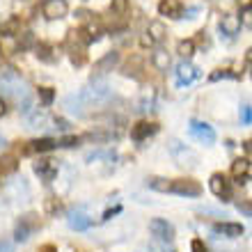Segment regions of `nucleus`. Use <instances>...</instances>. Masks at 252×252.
Here are the masks:
<instances>
[{
	"label": "nucleus",
	"mask_w": 252,
	"mask_h": 252,
	"mask_svg": "<svg viewBox=\"0 0 252 252\" xmlns=\"http://www.w3.org/2000/svg\"><path fill=\"white\" fill-rule=\"evenodd\" d=\"M170 62H172V58H170V53H167V51H163V48L154 51V55H152V64L156 66L158 71H167V69H170Z\"/></svg>",
	"instance_id": "18"
},
{
	"label": "nucleus",
	"mask_w": 252,
	"mask_h": 252,
	"mask_svg": "<svg viewBox=\"0 0 252 252\" xmlns=\"http://www.w3.org/2000/svg\"><path fill=\"white\" fill-rule=\"evenodd\" d=\"M147 34L154 39V44H156V41H163V37H165V26H163L160 21H152V23H149Z\"/></svg>",
	"instance_id": "21"
},
{
	"label": "nucleus",
	"mask_w": 252,
	"mask_h": 252,
	"mask_svg": "<svg viewBox=\"0 0 252 252\" xmlns=\"http://www.w3.org/2000/svg\"><path fill=\"white\" fill-rule=\"evenodd\" d=\"M55 99V92L51 90V87H39V101H41V106L48 108L51 103H53Z\"/></svg>",
	"instance_id": "27"
},
{
	"label": "nucleus",
	"mask_w": 252,
	"mask_h": 252,
	"mask_svg": "<svg viewBox=\"0 0 252 252\" xmlns=\"http://www.w3.org/2000/svg\"><path fill=\"white\" fill-rule=\"evenodd\" d=\"M120 211H122L120 206H115V209H110V211H106V216H103V220H110V218H113V216H117V213H120Z\"/></svg>",
	"instance_id": "40"
},
{
	"label": "nucleus",
	"mask_w": 252,
	"mask_h": 252,
	"mask_svg": "<svg viewBox=\"0 0 252 252\" xmlns=\"http://www.w3.org/2000/svg\"><path fill=\"white\" fill-rule=\"evenodd\" d=\"M246 149H248V152H252V140H248V142H246Z\"/></svg>",
	"instance_id": "44"
},
{
	"label": "nucleus",
	"mask_w": 252,
	"mask_h": 252,
	"mask_svg": "<svg viewBox=\"0 0 252 252\" xmlns=\"http://www.w3.org/2000/svg\"><path fill=\"white\" fill-rule=\"evenodd\" d=\"M87 16H90V12H87V9H78V12H76V19H80V21H85Z\"/></svg>",
	"instance_id": "41"
},
{
	"label": "nucleus",
	"mask_w": 252,
	"mask_h": 252,
	"mask_svg": "<svg viewBox=\"0 0 252 252\" xmlns=\"http://www.w3.org/2000/svg\"><path fill=\"white\" fill-rule=\"evenodd\" d=\"M190 135L204 145H213L216 142V131L213 126H209L206 122H199V120H192L190 122Z\"/></svg>",
	"instance_id": "3"
},
{
	"label": "nucleus",
	"mask_w": 252,
	"mask_h": 252,
	"mask_svg": "<svg viewBox=\"0 0 252 252\" xmlns=\"http://www.w3.org/2000/svg\"><path fill=\"white\" fill-rule=\"evenodd\" d=\"M236 206H239V211L248 213V216H250V218H252V202H248V199H246V202H239V204H236Z\"/></svg>",
	"instance_id": "36"
},
{
	"label": "nucleus",
	"mask_w": 252,
	"mask_h": 252,
	"mask_svg": "<svg viewBox=\"0 0 252 252\" xmlns=\"http://www.w3.org/2000/svg\"><path fill=\"white\" fill-rule=\"evenodd\" d=\"M163 252H174V250H170V248H165V250H163Z\"/></svg>",
	"instance_id": "45"
},
{
	"label": "nucleus",
	"mask_w": 252,
	"mask_h": 252,
	"mask_svg": "<svg viewBox=\"0 0 252 252\" xmlns=\"http://www.w3.org/2000/svg\"><path fill=\"white\" fill-rule=\"evenodd\" d=\"M177 53H179L184 60H188V58L195 53V41H190V39L179 41V46H177Z\"/></svg>",
	"instance_id": "23"
},
{
	"label": "nucleus",
	"mask_w": 252,
	"mask_h": 252,
	"mask_svg": "<svg viewBox=\"0 0 252 252\" xmlns=\"http://www.w3.org/2000/svg\"><path fill=\"white\" fill-rule=\"evenodd\" d=\"M117 64V53H108L106 58H101L99 62H96V71H113V66Z\"/></svg>",
	"instance_id": "22"
},
{
	"label": "nucleus",
	"mask_w": 252,
	"mask_h": 252,
	"mask_svg": "<svg viewBox=\"0 0 252 252\" xmlns=\"http://www.w3.org/2000/svg\"><path fill=\"white\" fill-rule=\"evenodd\" d=\"M149 232L158 241H165V243H170V241L174 239V227L163 218H154L152 222H149Z\"/></svg>",
	"instance_id": "6"
},
{
	"label": "nucleus",
	"mask_w": 252,
	"mask_h": 252,
	"mask_svg": "<svg viewBox=\"0 0 252 252\" xmlns=\"http://www.w3.org/2000/svg\"><path fill=\"white\" fill-rule=\"evenodd\" d=\"M232 174H234V179L239 181V184H246L248 179H252V160L236 158L232 163Z\"/></svg>",
	"instance_id": "11"
},
{
	"label": "nucleus",
	"mask_w": 252,
	"mask_h": 252,
	"mask_svg": "<svg viewBox=\"0 0 252 252\" xmlns=\"http://www.w3.org/2000/svg\"><path fill=\"white\" fill-rule=\"evenodd\" d=\"M209 188H211V192L216 197H220L222 202H229V184H227L225 174H211Z\"/></svg>",
	"instance_id": "10"
},
{
	"label": "nucleus",
	"mask_w": 252,
	"mask_h": 252,
	"mask_svg": "<svg viewBox=\"0 0 252 252\" xmlns=\"http://www.w3.org/2000/svg\"><path fill=\"white\" fill-rule=\"evenodd\" d=\"M197 78H199V69L195 64H190L188 60L181 62V64L177 66V71H174V83H177V87H188Z\"/></svg>",
	"instance_id": "2"
},
{
	"label": "nucleus",
	"mask_w": 252,
	"mask_h": 252,
	"mask_svg": "<svg viewBox=\"0 0 252 252\" xmlns=\"http://www.w3.org/2000/svg\"><path fill=\"white\" fill-rule=\"evenodd\" d=\"M0 252H14L12 243L9 241H0Z\"/></svg>",
	"instance_id": "39"
},
{
	"label": "nucleus",
	"mask_w": 252,
	"mask_h": 252,
	"mask_svg": "<svg viewBox=\"0 0 252 252\" xmlns=\"http://www.w3.org/2000/svg\"><path fill=\"white\" fill-rule=\"evenodd\" d=\"M154 106H156V92L154 90H145L142 92V96L138 99V113H149V110H154Z\"/></svg>",
	"instance_id": "17"
},
{
	"label": "nucleus",
	"mask_w": 252,
	"mask_h": 252,
	"mask_svg": "<svg viewBox=\"0 0 252 252\" xmlns=\"http://www.w3.org/2000/svg\"><path fill=\"white\" fill-rule=\"evenodd\" d=\"M0 170H2V172H14V170H16V156L5 154V156L0 158Z\"/></svg>",
	"instance_id": "26"
},
{
	"label": "nucleus",
	"mask_w": 252,
	"mask_h": 252,
	"mask_svg": "<svg viewBox=\"0 0 252 252\" xmlns=\"http://www.w3.org/2000/svg\"><path fill=\"white\" fill-rule=\"evenodd\" d=\"M222 78H239V73H236V71H229V69H218L216 73H211V76H209V80H211V83H216V80H222Z\"/></svg>",
	"instance_id": "28"
},
{
	"label": "nucleus",
	"mask_w": 252,
	"mask_h": 252,
	"mask_svg": "<svg viewBox=\"0 0 252 252\" xmlns=\"http://www.w3.org/2000/svg\"><path fill=\"white\" fill-rule=\"evenodd\" d=\"M7 113V103H5V101H2V99H0V117H2V115H5Z\"/></svg>",
	"instance_id": "43"
},
{
	"label": "nucleus",
	"mask_w": 252,
	"mask_h": 252,
	"mask_svg": "<svg viewBox=\"0 0 252 252\" xmlns=\"http://www.w3.org/2000/svg\"><path fill=\"white\" fill-rule=\"evenodd\" d=\"M140 46H142V48H152L154 46V39L149 37V34H142V37H140Z\"/></svg>",
	"instance_id": "37"
},
{
	"label": "nucleus",
	"mask_w": 252,
	"mask_h": 252,
	"mask_svg": "<svg viewBox=\"0 0 252 252\" xmlns=\"http://www.w3.org/2000/svg\"><path fill=\"white\" fill-rule=\"evenodd\" d=\"M158 131V126L156 124H152V122H140V124H135L131 128V138L133 140H145V138H149V135H154V133Z\"/></svg>",
	"instance_id": "15"
},
{
	"label": "nucleus",
	"mask_w": 252,
	"mask_h": 252,
	"mask_svg": "<svg viewBox=\"0 0 252 252\" xmlns=\"http://www.w3.org/2000/svg\"><path fill=\"white\" fill-rule=\"evenodd\" d=\"M66 12H69L66 0H46V2L41 5V14H44V19H48V21L64 19Z\"/></svg>",
	"instance_id": "4"
},
{
	"label": "nucleus",
	"mask_w": 252,
	"mask_h": 252,
	"mask_svg": "<svg viewBox=\"0 0 252 252\" xmlns=\"http://www.w3.org/2000/svg\"><path fill=\"white\" fill-rule=\"evenodd\" d=\"M66 225L76 229V232H85L92 227V218L85 213V209H71L66 213Z\"/></svg>",
	"instance_id": "5"
},
{
	"label": "nucleus",
	"mask_w": 252,
	"mask_h": 252,
	"mask_svg": "<svg viewBox=\"0 0 252 252\" xmlns=\"http://www.w3.org/2000/svg\"><path fill=\"white\" fill-rule=\"evenodd\" d=\"M110 9H113V12L117 14V16H124V14L128 12V0H113Z\"/></svg>",
	"instance_id": "29"
},
{
	"label": "nucleus",
	"mask_w": 252,
	"mask_h": 252,
	"mask_svg": "<svg viewBox=\"0 0 252 252\" xmlns=\"http://www.w3.org/2000/svg\"><path fill=\"white\" fill-rule=\"evenodd\" d=\"M199 14V7H188L186 9V19H197Z\"/></svg>",
	"instance_id": "38"
},
{
	"label": "nucleus",
	"mask_w": 252,
	"mask_h": 252,
	"mask_svg": "<svg viewBox=\"0 0 252 252\" xmlns=\"http://www.w3.org/2000/svg\"><path fill=\"white\" fill-rule=\"evenodd\" d=\"M241 26L252 28V5H248L243 12H241Z\"/></svg>",
	"instance_id": "31"
},
{
	"label": "nucleus",
	"mask_w": 252,
	"mask_h": 252,
	"mask_svg": "<svg viewBox=\"0 0 252 252\" xmlns=\"http://www.w3.org/2000/svg\"><path fill=\"white\" fill-rule=\"evenodd\" d=\"M34 172L39 174L46 184H51V181L58 177V172H60V165H58V160H51V158L37 160V163H34Z\"/></svg>",
	"instance_id": "8"
},
{
	"label": "nucleus",
	"mask_w": 252,
	"mask_h": 252,
	"mask_svg": "<svg viewBox=\"0 0 252 252\" xmlns=\"http://www.w3.org/2000/svg\"><path fill=\"white\" fill-rule=\"evenodd\" d=\"M19 48H21V39L14 32H2L0 34V53L2 55L19 53Z\"/></svg>",
	"instance_id": "13"
},
{
	"label": "nucleus",
	"mask_w": 252,
	"mask_h": 252,
	"mask_svg": "<svg viewBox=\"0 0 252 252\" xmlns=\"http://www.w3.org/2000/svg\"><path fill=\"white\" fill-rule=\"evenodd\" d=\"M73 145H78V138H73V135H66V138L58 140V147H73Z\"/></svg>",
	"instance_id": "34"
},
{
	"label": "nucleus",
	"mask_w": 252,
	"mask_h": 252,
	"mask_svg": "<svg viewBox=\"0 0 252 252\" xmlns=\"http://www.w3.org/2000/svg\"><path fill=\"white\" fill-rule=\"evenodd\" d=\"M158 12L163 14V16H170V19H181L184 9H181L179 0H163L158 5Z\"/></svg>",
	"instance_id": "16"
},
{
	"label": "nucleus",
	"mask_w": 252,
	"mask_h": 252,
	"mask_svg": "<svg viewBox=\"0 0 252 252\" xmlns=\"http://www.w3.org/2000/svg\"><path fill=\"white\" fill-rule=\"evenodd\" d=\"M167 149H170V156L174 158V163L186 165V167H195V165H197V154L192 152L190 147L181 145L179 140H170V142H167Z\"/></svg>",
	"instance_id": "1"
},
{
	"label": "nucleus",
	"mask_w": 252,
	"mask_h": 252,
	"mask_svg": "<svg viewBox=\"0 0 252 252\" xmlns=\"http://www.w3.org/2000/svg\"><path fill=\"white\" fill-rule=\"evenodd\" d=\"M37 218L34 216H26V218H21V222L16 225V232H14V239L19 241V243H23V241L30 239V234L37 229Z\"/></svg>",
	"instance_id": "9"
},
{
	"label": "nucleus",
	"mask_w": 252,
	"mask_h": 252,
	"mask_svg": "<svg viewBox=\"0 0 252 252\" xmlns=\"http://www.w3.org/2000/svg\"><path fill=\"white\" fill-rule=\"evenodd\" d=\"M213 234H220V236H227V239H239L243 234V225H239V222H218V225H213Z\"/></svg>",
	"instance_id": "14"
},
{
	"label": "nucleus",
	"mask_w": 252,
	"mask_h": 252,
	"mask_svg": "<svg viewBox=\"0 0 252 252\" xmlns=\"http://www.w3.org/2000/svg\"><path fill=\"white\" fill-rule=\"evenodd\" d=\"M51 53H53V51H51L48 46H37V58H39V60H44V62H53V60H55V55H51Z\"/></svg>",
	"instance_id": "30"
},
{
	"label": "nucleus",
	"mask_w": 252,
	"mask_h": 252,
	"mask_svg": "<svg viewBox=\"0 0 252 252\" xmlns=\"http://www.w3.org/2000/svg\"><path fill=\"white\" fill-rule=\"evenodd\" d=\"M149 188L152 190H158V192H170V188H172V181H167V179H149Z\"/></svg>",
	"instance_id": "25"
},
{
	"label": "nucleus",
	"mask_w": 252,
	"mask_h": 252,
	"mask_svg": "<svg viewBox=\"0 0 252 252\" xmlns=\"http://www.w3.org/2000/svg\"><path fill=\"white\" fill-rule=\"evenodd\" d=\"M190 250L192 252H209V250H206V246H204V241H199V239H192Z\"/></svg>",
	"instance_id": "35"
},
{
	"label": "nucleus",
	"mask_w": 252,
	"mask_h": 252,
	"mask_svg": "<svg viewBox=\"0 0 252 252\" xmlns=\"http://www.w3.org/2000/svg\"><path fill=\"white\" fill-rule=\"evenodd\" d=\"M87 163H99V160H115V152L110 149H96V152H90L85 156Z\"/></svg>",
	"instance_id": "20"
},
{
	"label": "nucleus",
	"mask_w": 252,
	"mask_h": 252,
	"mask_svg": "<svg viewBox=\"0 0 252 252\" xmlns=\"http://www.w3.org/2000/svg\"><path fill=\"white\" fill-rule=\"evenodd\" d=\"M39 252H58V248H55V246H44Z\"/></svg>",
	"instance_id": "42"
},
{
	"label": "nucleus",
	"mask_w": 252,
	"mask_h": 252,
	"mask_svg": "<svg viewBox=\"0 0 252 252\" xmlns=\"http://www.w3.org/2000/svg\"><path fill=\"white\" fill-rule=\"evenodd\" d=\"M62 209L60 199H46V213H58Z\"/></svg>",
	"instance_id": "33"
},
{
	"label": "nucleus",
	"mask_w": 252,
	"mask_h": 252,
	"mask_svg": "<svg viewBox=\"0 0 252 252\" xmlns=\"http://www.w3.org/2000/svg\"><path fill=\"white\" fill-rule=\"evenodd\" d=\"M83 37H85V41H96L101 37V26H96V23H87V28L83 30Z\"/></svg>",
	"instance_id": "24"
},
{
	"label": "nucleus",
	"mask_w": 252,
	"mask_h": 252,
	"mask_svg": "<svg viewBox=\"0 0 252 252\" xmlns=\"http://www.w3.org/2000/svg\"><path fill=\"white\" fill-rule=\"evenodd\" d=\"M170 192H177V195H184V197H197L199 192H202V188H199L197 181H192V179H177V181H172Z\"/></svg>",
	"instance_id": "7"
},
{
	"label": "nucleus",
	"mask_w": 252,
	"mask_h": 252,
	"mask_svg": "<svg viewBox=\"0 0 252 252\" xmlns=\"http://www.w3.org/2000/svg\"><path fill=\"white\" fill-rule=\"evenodd\" d=\"M241 30V19L236 16V14H225L222 16V21H220V32L225 34L227 39H232V37H236Z\"/></svg>",
	"instance_id": "12"
},
{
	"label": "nucleus",
	"mask_w": 252,
	"mask_h": 252,
	"mask_svg": "<svg viewBox=\"0 0 252 252\" xmlns=\"http://www.w3.org/2000/svg\"><path fill=\"white\" fill-rule=\"evenodd\" d=\"M241 124H252V106H243L241 108Z\"/></svg>",
	"instance_id": "32"
},
{
	"label": "nucleus",
	"mask_w": 252,
	"mask_h": 252,
	"mask_svg": "<svg viewBox=\"0 0 252 252\" xmlns=\"http://www.w3.org/2000/svg\"><path fill=\"white\" fill-rule=\"evenodd\" d=\"M58 147V140H51V138H41V140H34V142H30V147H28V152H51V149H55Z\"/></svg>",
	"instance_id": "19"
}]
</instances>
